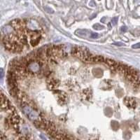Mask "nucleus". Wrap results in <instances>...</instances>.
<instances>
[{
  "label": "nucleus",
  "mask_w": 140,
  "mask_h": 140,
  "mask_svg": "<svg viewBox=\"0 0 140 140\" xmlns=\"http://www.w3.org/2000/svg\"><path fill=\"white\" fill-rule=\"evenodd\" d=\"M42 29L31 19L12 20L0 30V42L3 47L11 53H20L28 45L37 46L42 38Z\"/></svg>",
  "instance_id": "nucleus-1"
},
{
  "label": "nucleus",
  "mask_w": 140,
  "mask_h": 140,
  "mask_svg": "<svg viewBox=\"0 0 140 140\" xmlns=\"http://www.w3.org/2000/svg\"><path fill=\"white\" fill-rule=\"evenodd\" d=\"M20 117L0 89V140H28L20 131Z\"/></svg>",
  "instance_id": "nucleus-2"
},
{
  "label": "nucleus",
  "mask_w": 140,
  "mask_h": 140,
  "mask_svg": "<svg viewBox=\"0 0 140 140\" xmlns=\"http://www.w3.org/2000/svg\"><path fill=\"white\" fill-rule=\"evenodd\" d=\"M126 100H128V102L125 100V104L128 107H132V108L135 107V104H136V103H135V101L134 99L126 98Z\"/></svg>",
  "instance_id": "nucleus-3"
},
{
  "label": "nucleus",
  "mask_w": 140,
  "mask_h": 140,
  "mask_svg": "<svg viewBox=\"0 0 140 140\" xmlns=\"http://www.w3.org/2000/svg\"><path fill=\"white\" fill-rule=\"evenodd\" d=\"M76 34H77L79 36H86L88 34H90V31L86 30H78L75 32Z\"/></svg>",
  "instance_id": "nucleus-4"
},
{
  "label": "nucleus",
  "mask_w": 140,
  "mask_h": 140,
  "mask_svg": "<svg viewBox=\"0 0 140 140\" xmlns=\"http://www.w3.org/2000/svg\"><path fill=\"white\" fill-rule=\"evenodd\" d=\"M93 27L95 30H102V29L104 28V26H102V25H99V24H95V25L93 26Z\"/></svg>",
  "instance_id": "nucleus-5"
},
{
  "label": "nucleus",
  "mask_w": 140,
  "mask_h": 140,
  "mask_svg": "<svg viewBox=\"0 0 140 140\" xmlns=\"http://www.w3.org/2000/svg\"><path fill=\"white\" fill-rule=\"evenodd\" d=\"M98 37V33H93L91 34V38H93V39H96Z\"/></svg>",
  "instance_id": "nucleus-6"
},
{
  "label": "nucleus",
  "mask_w": 140,
  "mask_h": 140,
  "mask_svg": "<svg viewBox=\"0 0 140 140\" xmlns=\"http://www.w3.org/2000/svg\"><path fill=\"white\" fill-rule=\"evenodd\" d=\"M132 48H140V43L133 45V46H132Z\"/></svg>",
  "instance_id": "nucleus-7"
},
{
  "label": "nucleus",
  "mask_w": 140,
  "mask_h": 140,
  "mask_svg": "<svg viewBox=\"0 0 140 140\" xmlns=\"http://www.w3.org/2000/svg\"><path fill=\"white\" fill-rule=\"evenodd\" d=\"M117 21H118V18H113L112 19V23L114 24V25H116V22H117Z\"/></svg>",
  "instance_id": "nucleus-8"
},
{
  "label": "nucleus",
  "mask_w": 140,
  "mask_h": 140,
  "mask_svg": "<svg viewBox=\"0 0 140 140\" xmlns=\"http://www.w3.org/2000/svg\"><path fill=\"white\" fill-rule=\"evenodd\" d=\"M114 45H116V46H123V43H119V42H116V43H113Z\"/></svg>",
  "instance_id": "nucleus-9"
},
{
  "label": "nucleus",
  "mask_w": 140,
  "mask_h": 140,
  "mask_svg": "<svg viewBox=\"0 0 140 140\" xmlns=\"http://www.w3.org/2000/svg\"><path fill=\"white\" fill-rule=\"evenodd\" d=\"M120 30H121L122 32H125V31L127 30V27L124 26V27H122L120 28Z\"/></svg>",
  "instance_id": "nucleus-10"
}]
</instances>
